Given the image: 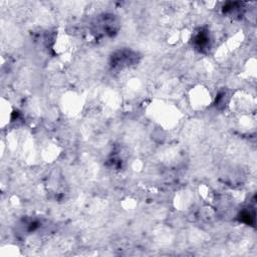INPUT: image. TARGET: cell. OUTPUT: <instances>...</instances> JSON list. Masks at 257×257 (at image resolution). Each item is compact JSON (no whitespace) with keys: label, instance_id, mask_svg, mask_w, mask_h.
I'll return each mask as SVG.
<instances>
[{"label":"cell","instance_id":"obj_1","mask_svg":"<svg viewBox=\"0 0 257 257\" xmlns=\"http://www.w3.org/2000/svg\"><path fill=\"white\" fill-rule=\"evenodd\" d=\"M137 57L136 54H133L132 51L128 50H123V51H119L114 57H113V61L112 65L113 66H118V67H125L128 65H131L133 63L134 59Z\"/></svg>","mask_w":257,"mask_h":257},{"label":"cell","instance_id":"obj_2","mask_svg":"<svg viewBox=\"0 0 257 257\" xmlns=\"http://www.w3.org/2000/svg\"><path fill=\"white\" fill-rule=\"evenodd\" d=\"M193 44L196 49L200 51H204L210 46V36L208 31H204L201 29L198 33L195 34L193 39Z\"/></svg>","mask_w":257,"mask_h":257}]
</instances>
